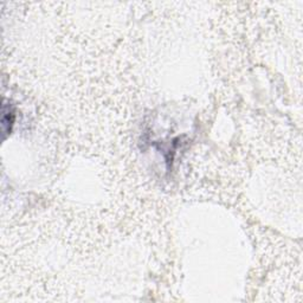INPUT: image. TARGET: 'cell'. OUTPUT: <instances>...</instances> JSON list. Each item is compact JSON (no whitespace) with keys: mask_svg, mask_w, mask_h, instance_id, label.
<instances>
[{"mask_svg":"<svg viewBox=\"0 0 303 303\" xmlns=\"http://www.w3.org/2000/svg\"><path fill=\"white\" fill-rule=\"evenodd\" d=\"M3 118H2V129H3V134L4 136L6 134H10L11 129H12L13 122H14V112L12 109V106L11 105H6L5 101L3 103Z\"/></svg>","mask_w":303,"mask_h":303,"instance_id":"1","label":"cell"}]
</instances>
